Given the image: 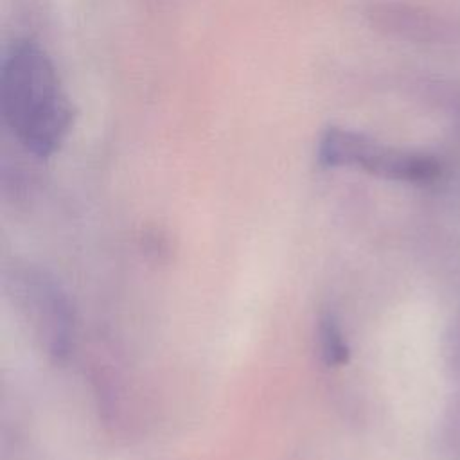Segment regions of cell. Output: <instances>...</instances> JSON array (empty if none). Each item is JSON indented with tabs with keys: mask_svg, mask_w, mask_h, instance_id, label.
<instances>
[{
	"mask_svg": "<svg viewBox=\"0 0 460 460\" xmlns=\"http://www.w3.org/2000/svg\"><path fill=\"white\" fill-rule=\"evenodd\" d=\"M0 99L7 126L36 156L54 155L74 124V106L63 92L47 52L32 40H16L2 63Z\"/></svg>",
	"mask_w": 460,
	"mask_h": 460,
	"instance_id": "1",
	"label": "cell"
},
{
	"mask_svg": "<svg viewBox=\"0 0 460 460\" xmlns=\"http://www.w3.org/2000/svg\"><path fill=\"white\" fill-rule=\"evenodd\" d=\"M320 354L327 367H340L349 359V345L332 313H327L320 320Z\"/></svg>",
	"mask_w": 460,
	"mask_h": 460,
	"instance_id": "3",
	"label": "cell"
},
{
	"mask_svg": "<svg viewBox=\"0 0 460 460\" xmlns=\"http://www.w3.org/2000/svg\"><path fill=\"white\" fill-rule=\"evenodd\" d=\"M318 160L327 167H359L367 172L413 183H426L438 176V164L419 153L385 146L363 133L327 128L318 142Z\"/></svg>",
	"mask_w": 460,
	"mask_h": 460,
	"instance_id": "2",
	"label": "cell"
}]
</instances>
